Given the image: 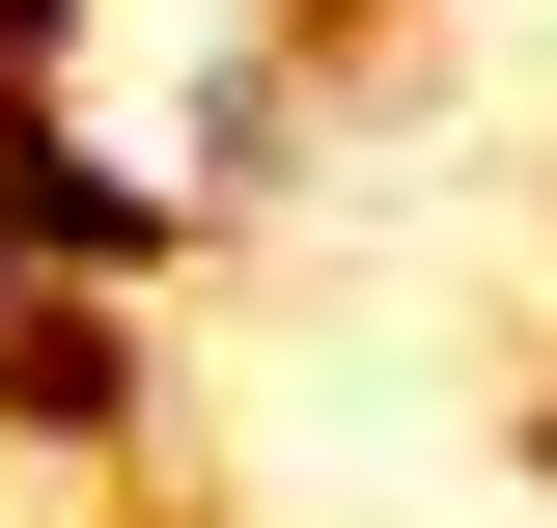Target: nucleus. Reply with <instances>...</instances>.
<instances>
[{
  "mask_svg": "<svg viewBox=\"0 0 557 528\" xmlns=\"http://www.w3.org/2000/svg\"><path fill=\"white\" fill-rule=\"evenodd\" d=\"M139 417H168V334H139V278H28V334H0V445H57V473H139Z\"/></svg>",
  "mask_w": 557,
  "mask_h": 528,
  "instance_id": "obj_1",
  "label": "nucleus"
},
{
  "mask_svg": "<svg viewBox=\"0 0 557 528\" xmlns=\"http://www.w3.org/2000/svg\"><path fill=\"white\" fill-rule=\"evenodd\" d=\"M0 223H28V251H84V278H168V251H196V223L57 112V56H0Z\"/></svg>",
  "mask_w": 557,
  "mask_h": 528,
  "instance_id": "obj_2",
  "label": "nucleus"
}]
</instances>
